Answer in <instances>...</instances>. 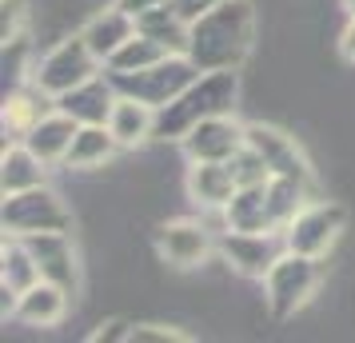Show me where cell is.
Returning a JSON list of instances; mask_svg holds the SVG:
<instances>
[{
  "mask_svg": "<svg viewBox=\"0 0 355 343\" xmlns=\"http://www.w3.org/2000/svg\"><path fill=\"white\" fill-rule=\"evenodd\" d=\"M252 44V12L243 0H224L200 20H192V36H188V56L196 68L204 72H220V68H236L243 52Z\"/></svg>",
  "mask_w": 355,
  "mask_h": 343,
  "instance_id": "cell-1",
  "label": "cell"
},
{
  "mask_svg": "<svg viewBox=\"0 0 355 343\" xmlns=\"http://www.w3.org/2000/svg\"><path fill=\"white\" fill-rule=\"evenodd\" d=\"M232 100H236V72H227V68L208 72L200 84H188L176 100H168L164 108H156V128H152V136L156 140H184L200 120L227 112Z\"/></svg>",
  "mask_w": 355,
  "mask_h": 343,
  "instance_id": "cell-2",
  "label": "cell"
},
{
  "mask_svg": "<svg viewBox=\"0 0 355 343\" xmlns=\"http://www.w3.org/2000/svg\"><path fill=\"white\" fill-rule=\"evenodd\" d=\"M268 283V308H272L275 319H288L295 315V308H304L315 283H320V267H315V256H300V252H288L279 256L275 267L263 276Z\"/></svg>",
  "mask_w": 355,
  "mask_h": 343,
  "instance_id": "cell-3",
  "label": "cell"
},
{
  "mask_svg": "<svg viewBox=\"0 0 355 343\" xmlns=\"http://www.w3.org/2000/svg\"><path fill=\"white\" fill-rule=\"evenodd\" d=\"M192 76H196L192 56H188V60H184V56H176V60H168V56H164L160 64L140 68L136 76H132V72H116L112 84H116V88H124L128 96L152 104V108H164L168 100H176L180 92L192 84Z\"/></svg>",
  "mask_w": 355,
  "mask_h": 343,
  "instance_id": "cell-4",
  "label": "cell"
},
{
  "mask_svg": "<svg viewBox=\"0 0 355 343\" xmlns=\"http://www.w3.org/2000/svg\"><path fill=\"white\" fill-rule=\"evenodd\" d=\"M72 216L60 208V200L52 192H12L4 204V231L12 236H40V231H68Z\"/></svg>",
  "mask_w": 355,
  "mask_h": 343,
  "instance_id": "cell-5",
  "label": "cell"
},
{
  "mask_svg": "<svg viewBox=\"0 0 355 343\" xmlns=\"http://www.w3.org/2000/svg\"><path fill=\"white\" fill-rule=\"evenodd\" d=\"M92 72H96V52L84 44V36H76V40L56 44V49L44 56V64L36 72V88L64 96L72 88H80L84 80H92Z\"/></svg>",
  "mask_w": 355,
  "mask_h": 343,
  "instance_id": "cell-6",
  "label": "cell"
},
{
  "mask_svg": "<svg viewBox=\"0 0 355 343\" xmlns=\"http://www.w3.org/2000/svg\"><path fill=\"white\" fill-rule=\"evenodd\" d=\"M347 224V212L339 204H311V208H300L295 220H291L284 236H288V252H300V256H315L320 260L327 247L336 244V236Z\"/></svg>",
  "mask_w": 355,
  "mask_h": 343,
  "instance_id": "cell-7",
  "label": "cell"
},
{
  "mask_svg": "<svg viewBox=\"0 0 355 343\" xmlns=\"http://www.w3.org/2000/svg\"><path fill=\"white\" fill-rule=\"evenodd\" d=\"M288 236H272V231H227L220 252H224L227 267H236L248 279H263L284 256Z\"/></svg>",
  "mask_w": 355,
  "mask_h": 343,
  "instance_id": "cell-8",
  "label": "cell"
},
{
  "mask_svg": "<svg viewBox=\"0 0 355 343\" xmlns=\"http://www.w3.org/2000/svg\"><path fill=\"white\" fill-rule=\"evenodd\" d=\"M243 140H248V148H256L259 156H263V164L272 168V176H291V180H304V184L311 180L295 140L284 136L279 128H272V124H252V128H243Z\"/></svg>",
  "mask_w": 355,
  "mask_h": 343,
  "instance_id": "cell-9",
  "label": "cell"
},
{
  "mask_svg": "<svg viewBox=\"0 0 355 343\" xmlns=\"http://www.w3.org/2000/svg\"><path fill=\"white\" fill-rule=\"evenodd\" d=\"M156 252L172 267H200L208 260L211 240H208V231L200 224H192V220H172V224H164L156 231Z\"/></svg>",
  "mask_w": 355,
  "mask_h": 343,
  "instance_id": "cell-10",
  "label": "cell"
},
{
  "mask_svg": "<svg viewBox=\"0 0 355 343\" xmlns=\"http://www.w3.org/2000/svg\"><path fill=\"white\" fill-rule=\"evenodd\" d=\"M240 148H243V128L232 124L224 112L200 120V124L184 136V152H188L192 160H232Z\"/></svg>",
  "mask_w": 355,
  "mask_h": 343,
  "instance_id": "cell-11",
  "label": "cell"
},
{
  "mask_svg": "<svg viewBox=\"0 0 355 343\" xmlns=\"http://www.w3.org/2000/svg\"><path fill=\"white\" fill-rule=\"evenodd\" d=\"M28 252L36 256V267L49 283H60L64 292H76V252L64 231H40V236H20Z\"/></svg>",
  "mask_w": 355,
  "mask_h": 343,
  "instance_id": "cell-12",
  "label": "cell"
},
{
  "mask_svg": "<svg viewBox=\"0 0 355 343\" xmlns=\"http://www.w3.org/2000/svg\"><path fill=\"white\" fill-rule=\"evenodd\" d=\"M236 172H232V160H192V172H188V196L200 204V208H227V200L236 196Z\"/></svg>",
  "mask_w": 355,
  "mask_h": 343,
  "instance_id": "cell-13",
  "label": "cell"
},
{
  "mask_svg": "<svg viewBox=\"0 0 355 343\" xmlns=\"http://www.w3.org/2000/svg\"><path fill=\"white\" fill-rule=\"evenodd\" d=\"M76 132H80V120L68 116L64 108H60V112L40 116L33 128L24 132V144L33 148L44 164H52V160H64L68 156V148H72V140H76Z\"/></svg>",
  "mask_w": 355,
  "mask_h": 343,
  "instance_id": "cell-14",
  "label": "cell"
},
{
  "mask_svg": "<svg viewBox=\"0 0 355 343\" xmlns=\"http://www.w3.org/2000/svg\"><path fill=\"white\" fill-rule=\"evenodd\" d=\"M227 231H272L279 228L272 216V200H268V184H248L236 188V196L227 200Z\"/></svg>",
  "mask_w": 355,
  "mask_h": 343,
  "instance_id": "cell-15",
  "label": "cell"
},
{
  "mask_svg": "<svg viewBox=\"0 0 355 343\" xmlns=\"http://www.w3.org/2000/svg\"><path fill=\"white\" fill-rule=\"evenodd\" d=\"M132 20L136 17H128L124 8H108V12H100V17L88 20L80 36H84V44L96 52V60H112L116 52L136 36V28H140V24H132Z\"/></svg>",
  "mask_w": 355,
  "mask_h": 343,
  "instance_id": "cell-16",
  "label": "cell"
},
{
  "mask_svg": "<svg viewBox=\"0 0 355 343\" xmlns=\"http://www.w3.org/2000/svg\"><path fill=\"white\" fill-rule=\"evenodd\" d=\"M64 288L60 283H49V279H40L33 283L28 292L17 295V315L24 324H36V327H52L60 324V315H64Z\"/></svg>",
  "mask_w": 355,
  "mask_h": 343,
  "instance_id": "cell-17",
  "label": "cell"
},
{
  "mask_svg": "<svg viewBox=\"0 0 355 343\" xmlns=\"http://www.w3.org/2000/svg\"><path fill=\"white\" fill-rule=\"evenodd\" d=\"M112 104H116L112 88H108L104 80H96V76L60 96V108H64L68 116H76L80 124H104V120L112 116Z\"/></svg>",
  "mask_w": 355,
  "mask_h": 343,
  "instance_id": "cell-18",
  "label": "cell"
},
{
  "mask_svg": "<svg viewBox=\"0 0 355 343\" xmlns=\"http://www.w3.org/2000/svg\"><path fill=\"white\" fill-rule=\"evenodd\" d=\"M108 128H112V136L120 144H140V140H148L152 128H156V108L144 104V100H136V96L116 100L112 116H108Z\"/></svg>",
  "mask_w": 355,
  "mask_h": 343,
  "instance_id": "cell-19",
  "label": "cell"
},
{
  "mask_svg": "<svg viewBox=\"0 0 355 343\" xmlns=\"http://www.w3.org/2000/svg\"><path fill=\"white\" fill-rule=\"evenodd\" d=\"M116 144H120V140L112 136V128H104V124H84V128L76 132L72 148H68L64 164L68 168H100V164L112 160Z\"/></svg>",
  "mask_w": 355,
  "mask_h": 343,
  "instance_id": "cell-20",
  "label": "cell"
},
{
  "mask_svg": "<svg viewBox=\"0 0 355 343\" xmlns=\"http://www.w3.org/2000/svg\"><path fill=\"white\" fill-rule=\"evenodd\" d=\"M40 267H36V256L28 252L24 240H12V244H4V295H20L28 292L33 283H40Z\"/></svg>",
  "mask_w": 355,
  "mask_h": 343,
  "instance_id": "cell-21",
  "label": "cell"
},
{
  "mask_svg": "<svg viewBox=\"0 0 355 343\" xmlns=\"http://www.w3.org/2000/svg\"><path fill=\"white\" fill-rule=\"evenodd\" d=\"M44 180V160L36 156L33 148H8L4 152V192H28L36 184Z\"/></svg>",
  "mask_w": 355,
  "mask_h": 343,
  "instance_id": "cell-22",
  "label": "cell"
},
{
  "mask_svg": "<svg viewBox=\"0 0 355 343\" xmlns=\"http://www.w3.org/2000/svg\"><path fill=\"white\" fill-rule=\"evenodd\" d=\"M164 44H156V40H152V36H132L128 44H124V49L116 52L112 60H108V64H112V72H140V68H152V64H160L164 60Z\"/></svg>",
  "mask_w": 355,
  "mask_h": 343,
  "instance_id": "cell-23",
  "label": "cell"
},
{
  "mask_svg": "<svg viewBox=\"0 0 355 343\" xmlns=\"http://www.w3.org/2000/svg\"><path fill=\"white\" fill-rule=\"evenodd\" d=\"M184 335H180L176 327H164V324H132L128 331V343H180Z\"/></svg>",
  "mask_w": 355,
  "mask_h": 343,
  "instance_id": "cell-24",
  "label": "cell"
},
{
  "mask_svg": "<svg viewBox=\"0 0 355 343\" xmlns=\"http://www.w3.org/2000/svg\"><path fill=\"white\" fill-rule=\"evenodd\" d=\"M216 4H224V0H172V8H176L188 24H192V20H200L204 12H211Z\"/></svg>",
  "mask_w": 355,
  "mask_h": 343,
  "instance_id": "cell-25",
  "label": "cell"
},
{
  "mask_svg": "<svg viewBox=\"0 0 355 343\" xmlns=\"http://www.w3.org/2000/svg\"><path fill=\"white\" fill-rule=\"evenodd\" d=\"M160 4H168V0H116V8H124L128 17H144V12L160 8Z\"/></svg>",
  "mask_w": 355,
  "mask_h": 343,
  "instance_id": "cell-26",
  "label": "cell"
},
{
  "mask_svg": "<svg viewBox=\"0 0 355 343\" xmlns=\"http://www.w3.org/2000/svg\"><path fill=\"white\" fill-rule=\"evenodd\" d=\"M339 52H343V60L355 64V17H352V24L343 28V36H339Z\"/></svg>",
  "mask_w": 355,
  "mask_h": 343,
  "instance_id": "cell-27",
  "label": "cell"
},
{
  "mask_svg": "<svg viewBox=\"0 0 355 343\" xmlns=\"http://www.w3.org/2000/svg\"><path fill=\"white\" fill-rule=\"evenodd\" d=\"M343 4H347V12H352V17H355V0H343Z\"/></svg>",
  "mask_w": 355,
  "mask_h": 343,
  "instance_id": "cell-28",
  "label": "cell"
}]
</instances>
